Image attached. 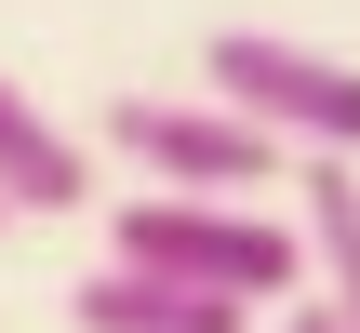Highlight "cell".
Here are the masks:
<instances>
[{
	"label": "cell",
	"mask_w": 360,
	"mask_h": 333,
	"mask_svg": "<svg viewBox=\"0 0 360 333\" xmlns=\"http://www.w3.org/2000/svg\"><path fill=\"white\" fill-rule=\"evenodd\" d=\"M120 267H160V280H200V294H240V307H294L321 280L307 254V214H254V200H200V187H160V200H120L107 227Z\"/></svg>",
	"instance_id": "6da1fadb"
},
{
	"label": "cell",
	"mask_w": 360,
	"mask_h": 333,
	"mask_svg": "<svg viewBox=\"0 0 360 333\" xmlns=\"http://www.w3.org/2000/svg\"><path fill=\"white\" fill-rule=\"evenodd\" d=\"M200 80H214L240 120H267L294 160H360V67L347 53L281 40V27H214V40H200Z\"/></svg>",
	"instance_id": "7a4b0ae2"
},
{
	"label": "cell",
	"mask_w": 360,
	"mask_h": 333,
	"mask_svg": "<svg viewBox=\"0 0 360 333\" xmlns=\"http://www.w3.org/2000/svg\"><path fill=\"white\" fill-rule=\"evenodd\" d=\"M107 147L160 187H200V200H240V187H294V147L267 120H240L227 93H120L107 107Z\"/></svg>",
	"instance_id": "3957f363"
},
{
	"label": "cell",
	"mask_w": 360,
	"mask_h": 333,
	"mask_svg": "<svg viewBox=\"0 0 360 333\" xmlns=\"http://www.w3.org/2000/svg\"><path fill=\"white\" fill-rule=\"evenodd\" d=\"M67 320L80 333H254V307L240 294H200V280H160V267H94L80 294H67Z\"/></svg>",
	"instance_id": "277c9868"
},
{
	"label": "cell",
	"mask_w": 360,
	"mask_h": 333,
	"mask_svg": "<svg viewBox=\"0 0 360 333\" xmlns=\"http://www.w3.org/2000/svg\"><path fill=\"white\" fill-rule=\"evenodd\" d=\"M0 200L13 214H80L94 200V160H80V133H53L13 80H0Z\"/></svg>",
	"instance_id": "5b68a950"
},
{
	"label": "cell",
	"mask_w": 360,
	"mask_h": 333,
	"mask_svg": "<svg viewBox=\"0 0 360 333\" xmlns=\"http://www.w3.org/2000/svg\"><path fill=\"white\" fill-rule=\"evenodd\" d=\"M294 200H307V254H321V294L360 333V160H294Z\"/></svg>",
	"instance_id": "8992f818"
},
{
	"label": "cell",
	"mask_w": 360,
	"mask_h": 333,
	"mask_svg": "<svg viewBox=\"0 0 360 333\" xmlns=\"http://www.w3.org/2000/svg\"><path fill=\"white\" fill-rule=\"evenodd\" d=\"M281 333H347V320H334V294H294V307H281Z\"/></svg>",
	"instance_id": "52a82bcc"
},
{
	"label": "cell",
	"mask_w": 360,
	"mask_h": 333,
	"mask_svg": "<svg viewBox=\"0 0 360 333\" xmlns=\"http://www.w3.org/2000/svg\"><path fill=\"white\" fill-rule=\"evenodd\" d=\"M0 227H13V200H0Z\"/></svg>",
	"instance_id": "ba28073f"
}]
</instances>
